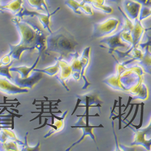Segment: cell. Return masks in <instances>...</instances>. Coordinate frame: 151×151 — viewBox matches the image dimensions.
I'll use <instances>...</instances> for the list:
<instances>
[{"label":"cell","mask_w":151,"mask_h":151,"mask_svg":"<svg viewBox=\"0 0 151 151\" xmlns=\"http://www.w3.org/2000/svg\"><path fill=\"white\" fill-rule=\"evenodd\" d=\"M6 111L9 113H10L11 115L10 116H2V117H11V129L12 130H14V127H15V120H14L15 117H17L18 118H20L22 116V115H19V114H17H17H15V113L9 111L7 109H6Z\"/></svg>","instance_id":"cell-19"},{"label":"cell","mask_w":151,"mask_h":151,"mask_svg":"<svg viewBox=\"0 0 151 151\" xmlns=\"http://www.w3.org/2000/svg\"><path fill=\"white\" fill-rule=\"evenodd\" d=\"M23 0H13L10 3L0 6V10H9L14 15H17L23 6Z\"/></svg>","instance_id":"cell-10"},{"label":"cell","mask_w":151,"mask_h":151,"mask_svg":"<svg viewBox=\"0 0 151 151\" xmlns=\"http://www.w3.org/2000/svg\"><path fill=\"white\" fill-rule=\"evenodd\" d=\"M12 21L15 24L21 36V41L18 44L28 48L30 50L34 49L36 33L32 23L22 20L18 17L12 18Z\"/></svg>","instance_id":"cell-2"},{"label":"cell","mask_w":151,"mask_h":151,"mask_svg":"<svg viewBox=\"0 0 151 151\" xmlns=\"http://www.w3.org/2000/svg\"><path fill=\"white\" fill-rule=\"evenodd\" d=\"M122 1V0H111V1H112V2H115V3H120L121 1Z\"/></svg>","instance_id":"cell-33"},{"label":"cell","mask_w":151,"mask_h":151,"mask_svg":"<svg viewBox=\"0 0 151 151\" xmlns=\"http://www.w3.org/2000/svg\"><path fill=\"white\" fill-rule=\"evenodd\" d=\"M40 58V56L37 58L36 61L35 62V64L31 67H28L27 66H21V67H12L9 68V71H16L18 72L21 75V79H24L28 77V76L30 73V72L33 70L35 67L36 66L37 62L39 61V59Z\"/></svg>","instance_id":"cell-11"},{"label":"cell","mask_w":151,"mask_h":151,"mask_svg":"<svg viewBox=\"0 0 151 151\" xmlns=\"http://www.w3.org/2000/svg\"><path fill=\"white\" fill-rule=\"evenodd\" d=\"M28 90L23 89L17 85L12 83L8 78L0 76V92L1 93L8 95H14L28 93Z\"/></svg>","instance_id":"cell-6"},{"label":"cell","mask_w":151,"mask_h":151,"mask_svg":"<svg viewBox=\"0 0 151 151\" xmlns=\"http://www.w3.org/2000/svg\"><path fill=\"white\" fill-rule=\"evenodd\" d=\"M91 7H93L94 9L96 10H99L102 11L103 12H105L106 14H111L113 12V9L109 6H106L104 4H96L93 3L90 4Z\"/></svg>","instance_id":"cell-15"},{"label":"cell","mask_w":151,"mask_h":151,"mask_svg":"<svg viewBox=\"0 0 151 151\" xmlns=\"http://www.w3.org/2000/svg\"><path fill=\"white\" fill-rule=\"evenodd\" d=\"M14 132L6 127L0 128V151L19 150L18 145H23Z\"/></svg>","instance_id":"cell-3"},{"label":"cell","mask_w":151,"mask_h":151,"mask_svg":"<svg viewBox=\"0 0 151 151\" xmlns=\"http://www.w3.org/2000/svg\"><path fill=\"white\" fill-rule=\"evenodd\" d=\"M139 104H136V108H135V113H134V116H133V117L132 118V119L131 120V121L130 122H129V123H128V124H127V126H126V127L124 128H127L129 125H130V124L131 123H132V122L135 120V117H136V116H137V112H138V106H139Z\"/></svg>","instance_id":"cell-26"},{"label":"cell","mask_w":151,"mask_h":151,"mask_svg":"<svg viewBox=\"0 0 151 151\" xmlns=\"http://www.w3.org/2000/svg\"><path fill=\"white\" fill-rule=\"evenodd\" d=\"M42 78V73H33L31 76L29 78H26L24 79L19 78L18 76H17L15 78L12 79V81H13L15 85L18 86L21 88H32V87L38 82L41 78Z\"/></svg>","instance_id":"cell-7"},{"label":"cell","mask_w":151,"mask_h":151,"mask_svg":"<svg viewBox=\"0 0 151 151\" xmlns=\"http://www.w3.org/2000/svg\"><path fill=\"white\" fill-rule=\"evenodd\" d=\"M117 100H115V101H114V107H113V108L112 109L111 108V113L114 111V109H115V108L116 107V104H117Z\"/></svg>","instance_id":"cell-32"},{"label":"cell","mask_w":151,"mask_h":151,"mask_svg":"<svg viewBox=\"0 0 151 151\" xmlns=\"http://www.w3.org/2000/svg\"><path fill=\"white\" fill-rule=\"evenodd\" d=\"M46 43L49 50H58L59 52L61 50L71 51L70 50H73L76 45H78L73 36L64 27L52 32L46 38Z\"/></svg>","instance_id":"cell-1"},{"label":"cell","mask_w":151,"mask_h":151,"mask_svg":"<svg viewBox=\"0 0 151 151\" xmlns=\"http://www.w3.org/2000/svg\"><path fill=\"white\" fill-rule=\"evenodd\" d=\"M119 116H116L115 117H113L112 118V120H115L116 119H119V129H121L122 128V120H121V117L123 115L125 114V112H123V113H121L122 112V106H125L124 105H123L122 106V97H119Z\"/></svg>","instance_id":"cell-20"},{"label":"cell","mask_w":151,"mask_h":151,"mask_svg":"<svg viewBox=\"0 0 151 151\" xmlns=\"http://www.w3.org/2000/svg\"><path fill=\"white\" fill-rule=\"evenodd\" d=\"M1 108H0V111H1Z\"/></svg>","instance_id":"cell-35"},{"label":"cell","mask_w":151,"mask_h":151,"mask_svg":"<svg viewBox=\"0 0 151 151\" xmlns=\"http://www.w3.org/2000/svg\"><path fill=\"white\" fill-rule=\"evenodd\" d=\"M40 106H41V108H37V109H41V112H38V113H40V114H39L38 115H37L35 118H34V119L30 120V122L39 118V119H40L39 124H42V120H41V119H42V114H43V113H44V103L43 102H41V104L40 105Z\"/></svg>","instance_id":"cell-22"},{"label":"cell","mask_w":151,"mask_h":151,"mask_svg":"<svg viewBox=\"0 0 151 151\" xmlns=\"http://www.w3.org/2000/svg\"><path fill=\"white\" fill-rule=\"evenodd\" d=\"M13 62H14V60H12L10 64H9L8 65H1L0 66V76H1L6 77L8 78L9 80L10 79L12 80L13 79L9 71V68L12 66V64H13Z\"/></svg>","instance_id":"cell-13"},{"label":"cell","mask_w":151,"mask_h":151,"mask_svg":"<svg viewBox=\"0 0 151 151\" xmlns=\"http://www.w3.org/2000/svg\"><path fill=\"white\" fill-rule=\"evenodd\" d=\"M11 109L12 110V111H14L15 112H16L17 114H19V111L18 110V109H14V108H11Z\"/></svg>","instance_id":"cell-34"},{"label":"cell","mask_w":151,"mask_h":151,"mask_svg":"<svg viewBox=\"0 0 151 151\" xmlns=\"http://www.w3.org/2000/svg\"><path fill=\"white\" fill-rule=\"evenodd\" d=\"M1 64H0V66H1Z\"/></svg>","instance_id":"cell-36"},{"label":"cell","mask_w":151,"mask_h":151,"mask_svg":"<svg viewBox=\"0 0 151 151\" xmlns=\"http://www.w3.org/2000/svg\"><path fill=\"white\" fill-rule=\"evenodd\" d=\"M29 132L26 133V136H25V143L23 145V149H21V150H40V142H38L37 145L35 147H30L28 145L27 143V135Z\"/></svg>","instance_id":"cell-18"},{"label":"cell","mask_w":151,"mask_h":151,"mask_svg":"<svg viewBox=\"0 0 151 151\" xmlns=\"http://www.w3.org/2000/svg\"><path fill=\"white\" fill-rule=\"evenodd\" d=\"M27 1L32 7L36 9L37 10H45L48 14H50L48 7L45 0H27Z\"/></svg>","instance_id":"cell-12"},{"label":"cell","mask_w":151,"mask_h":151,"mask_svg":"<svg viewBox=\"0 0 151 151\" xmlns=\"http://www.w3.org/2000/svg\"><path fill=\"white\" fill-rule=\"evenodd\" d=\"M134 104H131V108H130V110H129V112H128V115H127V116H126V117L124 119V120L127 119L129 117V116L131 114V111H132V109H133V107H134Z\"/></svg>","instance_id":"cell-30"},{"label":"cell","mask_w":151,"mask_h":151,"mask_svg":"<svg viewBox=\"0 0 151 151\" xmlns=\"http://www.w3.org/2000/svg\"><path fill=\"white\" fill-rule=\"evenodd\" d=\"M119 20L116 18H109L101 23L95 24L93 36L99 37L106 36L116 30L119 24Z\"/></svg>","instance_id":"cell-5"},{"label":"cell","mask_w":151,"mask_h":151,"mask_svg":"<svg viewBox=\"0 0 151 151\" xmlns=\"http://www.w3.org/2000/svg\"><path fill=\"white\" fill-rule=\"evenodd\" d=\"M134 1L139 3L142 6H150V0H134Z\"/></svg>","instance_id":"cell-25"},{"label":"cell","mask_w":151,"mask_h":151,"mask_svg":"<svg viewBox=\"0 0 151 151\" xmlns=\"http://www.w3.org/2000/svg\"><path fill=\"white\" fill-rule=\"evenodd\" d=\"M150 9L148 6H142L140 10V13H139V20L140 21H142L143 19L150 17Z\"/></svg>","instance_id":"cell-16"},{"label":"cell","mask_w":151,"mask_h":151,"mask_svg":"<svg viewBox=\"0 0 151 151\" xmlns=\"http://www.w3.org/2000/svg\"><path fill=\"white\" fill-rule=\"evenodd\" d=\"M142 105V108H141V116H140V124L138 126H135L134 124H132V123H131L130 125L132 126V127H135L136 128V129H140L142 127V124H143V111H144V105L145 104L143 103L141 104Z\"/></svg>","instance_id":"cell-23"},{"label":"cell","mask_w":151,"mask_h":151,"mask_svg":"<svg viewBox=\"0 0 151 151\" xmlns=\"http://www.w3.org/2000/svg\"><path fill=\"white\" fill-rule=\"evenodd\" d=\"M71 128H82L83 129V134L82 135V137L80 138V139L76 142V143H73L70 147H69L68 149H67L66 150L68 151L69 150L71 149V148H72L74 146L76 145L77 144L81 142V141L83 140V138H85V137L86 135H89L91 137L92 139L94 140V143H96V140H95V137L94 135L92 134V132H91V130L92 129L94 128H104V126L102 124H100L99 126H94V127H93V126H90L89 124V119H86V125L85 126H83V125H79V124H77V126H72Z\"/></svg>","instance_id":"cell-9"},{"label":"cell","mask_w":151,"mask_h":151,"mask_svg":"<svg viewBox=\"0 0 151 151\" xmlns=\"http://www.w3.org/2000/svg\"><path fill=\"white\" fill-rule=\"evenodd\" d=\"M123 7L129 18L132 20H135L139 15L142 5L134 0H124Z\"/></svg>","instance_id":"cell-8"},{"label":"cell","mask_w":151,"mask_h":151,"mask_svg":"<svg viewBox=\"0 0 151 151\" xmlns=\"http://www.w3.org/2000/svg\"><path fill=\"white\" fill-rule=\"evenodd\" d=\"M0 6H1V4H0Z\"/></svg>","instance_id":"cell-37"},{"label":"cell","mask_w":151,"mask_h":151,"mask_svg":"<svg viewBox=\"0 0 151 151\" xmlns=\"http://www.w3.org/2000/svg\"><path fill=\"white\" fill-rule=\"evenodd\" d=\"M65 4L70 9H71L74 13L77 14H81V12L79 10L80 3L76 0H65Z\"/></svg>","instance_id":"cell-14"},{"label":"cell","mask_w":151,"mask_h":151,"mask_svg":"<svg viewBox=\"0 0 151 151\" xmlns=\"http://www.w3.org/2000/svg\"><path fill=\"white\" fill-rule=\"evenodd\" d=\"M61 102V100H60V99H58V102H57V103H56V104H54V105H53L52 104V102H50V104H49V105H48L50 107H49V108H47V109H49V110H50V111H49V112L50 113V114L52 115V116H51V118H52V124H54V118H55V119H58V120H62V119H64V118H65V116L67 114V112H68L67 111H65V112H64V115L62 116V117H57V116H56L55 115H54L53 114V112H52V106H58V103L59 102Z\"/></svg>","instance_id":"cell-17"},{"label":"cell","mask_w":151,"mask_h":151,"mask_svg":"<svg viewBox=\"0 0 151 151\" xmlns=\"http://www.w3.org/2000/svg\"><path fill=\"white\" fill-rule=\"evenodd\" d=\"M12 60L11 59V56L8 53L0 59V64L1 65H6L10 64Z\"/></svg>","instance_id":"cell-21"},{"label":"cell","mask_w":151,"mask_h":151,"mask_svg":"<svg viewBox=\"0 0 151 151\" xmlns=\"http://www.w3.org/2000/svg\"><path fill=\"white\" fill-rule=\"evenodd\" d=\"M82 2L85 4H88L90 5L93 3L103 4L105 3V0H82Z\"/></svg>","instance_id":"cell-24"},{"label":"cell","mask_w":151,"mask_h":151,"mask_svg":"<svg viewBox=\"0 0 151 151\" xmlns=\"http://www.w3.org/2000/svg\"><path fill=\"white\" fill-rule=\"evenodd\" d=\"M112 129H113V133H114V136H115V138H116V146H117V150H119V146H118V142H117V136H116V134H115V132H114V123H113V122H112Z\"/></svg>","instance_id":"cell-28"},{"label":"cell","mask_w":151,"mask_h":151,"mask_svg":"<svg viewBox=\"0 0 151 151\" xmlns=\"http://www.w3.org/2000/svg\"><path fill=\"white\" fill-rule=\"evenodd\" d=\"M60 9V7H58L54 12H52V13H51V14L50 13L48 14H47V15H45V14H41V13H40V12H37L36 11L29 10L26 7L23 6L22 9H21V10L15 15H16V17H18L21 18H22L23 17H36L37 18L39 19L40 21L42 24L44 29H47L48 31L50 33H52V32L50 28V18H51V17L53 16V15L56 14Z\"/></svg>","instance_id":"cell-4"},{"label":"cell","mask_w":151,"mask_h":151,"mask_svg":"<svg viewBox=\"0 0 151 151\" xmlns=\"http://www.w3.org/2000/svg\"><path fill=\"white\" fill-rule=\"evenodd\" d=\"M47 122H48V119H45V122H44V123L41 126V127H38V128H34V130H36V129H41V128H44L45 125H47Z\"/></svg>","instance_id":"cell-29"},{"label":"cell","mask_w":151,"mask_h":151,"mask_svg":"<svg viewBox=\"0 0 151 151\" xmlns=\"http://www.w3.org/2000/svg\"><path fill=\"white\" fill-rule=\"evenodd\" d=\"M81 99H78V102H77V104H76V107H75V108H74V111H73V113L71 114V115H72V116L74 114V112H76V109H78V106H79V104H80V103H81Z\"/></svg>","instance_id":"cell-27"},{"label":"cell","mask_w":151,"mask_h":151,"mask_svg":"<svg viewBox=\"0 0 151 151\" xmlns=\"http://www.w3.org/2000/svg\"><path fill=\"white\" fill-rule=\"evenodd\" d=\"M132 97H129V100H128V104H127V106H124L125 107V108H124V112L127 109V108H128V106L130 105V102H131V100H132Z\"/></svg>","instance_id":"cell-31"}]
</instances>
